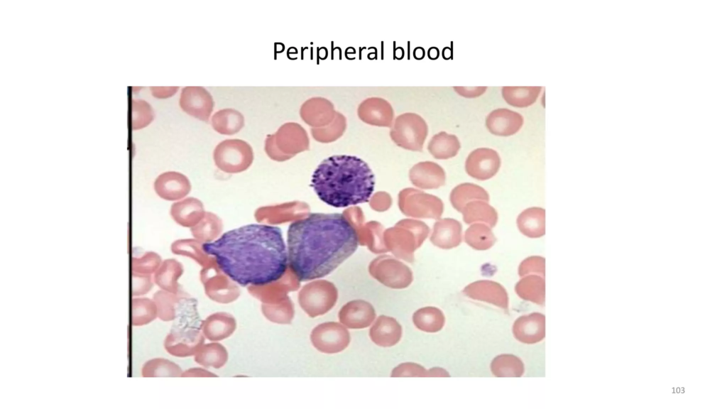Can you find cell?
Returning <instances> with one entry per match:
<instances>
[{
    "mask_svg": "<svg viewBox=\"0 0 727 409\" xmlns=\"http://www.w3.org/2000/svg\"><path fill=\"white\" fill-rule=\"evenodd\" d=\"M219 268L240 285L261 286L283 277L288 251L279 227L251 224L224 233L202 245Z\"/></svg>",
    "mask_w": 727,
    "mask_h": 409,
    "instance_id": "6da1fadb",
    "label": "cell"
},
{
    "mask_svg": "<svg viewBox=\"0 0 727 409\" xmlns=\"http://www.w3.org/2000/svg\"><path fill=\"white\" fill-rule=\"evenodd\" d=\"M288 264L300 281L326 276L351 256L356 231L341 214L312 213L291 223L287 236Z\"/></svg>",
    "mask_w": 727,
    "mask_h": 409,
    "instance_id": "7a4b0ae2",
    "label": "cell"
},
{
    "mask_svg": "<svg viewBox=\"0 0 727 409\" xmlns=\"http://www.w3.org/2000/svg\"><path fill=\"white\" fill-rule=\"evenodd\" d=\"M311 186L317 197L334 207L368 202L375 186L374 174L360 158L334 155L323 160L315 170Z\"/></svg>",
    "mask_w": 727,
    "mask_h": 409,
    "instance_id": "3957f363",
    "label": "cell"
},
{
    "mask_svg": "<svg viewBox=\"0 0 727 409\" xmlns=\"http://www.w3.org/2000/svg\"><path fill=\"white\" fill-rule=\"evenodd\" d=\"M501 164V158L497 151L489 148H479L467 156L465 170L469 176L479 180H486L498 173Z\"/></svg>",
    "mask_w": 727,
    "mask_h": 409,
    "instance_id": "277c9868",
    "label": "cell"
},
{
    "mask_svg": "<svg viewBox=\"0 0 727 409\" xmlns=\"http://www.w3.org/2000/svg\"><path fill=\"white\" fill-rule=\"evenodd\" d=\"M179 104L185 112L205 121H208L214 105L211 94L199 86L183 87Z\"/></svg>",
    "mask_w": 727,
    "mask_h": 409,
    "instance_id": "5b68a950",
    "label": "cell"
},
{
    "mask_svg": "<svg viewBox=\"0 0 727 409\" xmlns=\"http://www.w3.org/2000/svg\"><path fill=\"white\" fill-rule=\"evenodd\" d=\"M252 158L250 146L239 139L224 141L214 151L215 160L222 166H244L251 162Z\"/></svg>",
    "mask_w": 727,
    "mask_h": 409,
    "instance_id": "8992f818",
    "label": "cell"
},
{
    "mask_svg": "<svg viewBox=\"0 0 727 409\" xmlns=\"http://www.w3.org/2000/svg\"><path fill=\"white\" fill-rule=\"evenodd\" d=\"M463 293L467 297L486 302L505 310L508 308V296L505 289L492 280H478L464 288Z\"/></svg>",
    "mask_w": 727,
    "mask_h": 409,
    "instance_id": "52a82bcc",
    "label": "cell"
},
{
    "mask_svg": "<svg viewBox=\"0 0 727 409\" xmlns=\"http://www.w3.org/2000/svg\"><path fill=\"white\" fill-rule=\"evenodd\" d=\"M523 124V116L515 111L498 108L490 112L486 119V126L491 133L508 136L517 133Z\"/></svg>",
    "mask_w": 727,
    "mask_h": 409,
    "instance_id": "ba28073f",
    "label": "cell"
},
{
    "mask_svg": "<svg viewBox=\"0 0 727 409\" xmlns=\"http://www.w3.org/2000/svg\"><path fill=\"white\" fill-rule=\"evenodd\" d=\"M513 333L518 341L525 344H535L545 337V317L533 312L518 317L513 326Z\"/></svg>",
    "mask_w": 727,
    "mask_h": 409,
    "instance_id": "9c48e42d",
    "label": "cell"
},
{
    "mask_svg": "<svg viewBox=\"0 0 727 409\" xmlns=\"http://www.w3.org/2000/svg\"><path fill=\"white\" fill-rule=\"evenodd\" d=\"M357 112L362 121L381 126L387 124L393 116L391 105L388 101L379 97H371L363 101Z\"/></svg>",
    "mask_w": 727,
    "mask_h": 409,
    "instance_id": "30bf717a",
    "label": "cell"
},
{
    "mask_svg": "<svg viewBox=\"0 0 727 409\" xmlns=\"http://www.w3.org/2000/svg\"><path fill=\"white\" fill-rule=\"evenodd\" d=\"M462 241L461 224L454 219H444L436 224L432 236L434 244L449 249L459 246Z\"/></svg>",
    "mask_w": 727,
    "mask_h": 409,
    "instance_id": "8fae6325",
    "label": "cell"
},
{
    "mask_svg": "<svg viewBox=\"0 0 727 409\" xmlns=\"http://www.w3.org/2000/svg\"><path fill=\"white\" fill-rule=\"evenodd\" d=\"M520 231L530 238H539L545 234V211L541 207H530L517 218Z\"/></svg>",
    "mask_w": 727,
    "mask_h": 409,
    "instance_id": "7c38bea8",
    "label": "cell"
},
{
    "mask_svg": "<svg viewBox=\"0 0 727 409\" xmlns=\"http://www.w3.org/2000/svg\"><path fill=\"white\" fill-rule=\"evenodd\" d=\"M464 222L471 224L482 222L491 227L496 226L498 221V213L488 202L483 200H472L464 205L461 210Z\"/></svg>",
    "mask_w": 727,
    "mask_h": 409,
    "instance_id": "4fadbf2b",
    "label": "cell"
},
{
    "mask_svg": "<svg viewBox=\"0 0 727 409\" xmlns=\"http://www.w3.org/2000/svg\"><path fill=\"white\" fill-rule=\"evenodd\" d=\"M515 290L518 296L528 301L543 305L545 297V282L544 277L531 274L519 280Z\"/></svg>",
    "mask_w": 727,
    "mask_h": 409,
    "instance_id": "5bb4252c",
    "label": "cell"
},
{
    "mask_svg": "<svg viewBox=\"0 0 727 409\" xmlns=\"http://www.w3.org/2000/svg\"><path fill=\"white\" fill-rule=\"evenodd\" d=\"M476 200L488 202L489 195L483 187L473 183L460 184L453 189L450 195L452 206L459 212L466 204Z\"/></svg>",
    "mask_w": 727,
    "mask_h": 409,
    "instance_id": "9a60e30c",
    "label": "cell"
},
{
    "mask_svg": "<svg viewBox=\"0 0 727 409\" xmlns=\"http://www.w3.org/2000/svg\"><path fill=\"white\" fill-rule=\"evenodd\" d=\"M461 144L457 136L442 131L431 139L428 149L437 159H448L457 155Z\"/></svg>",
    "mask_w": 727,
    "mask_h": 409,
    "instance_id": "2e32d148",
    "label": "cell"
},
{
    "mask_svg": "<svg viewBox=\"0 0 727 409\" xmlns=\"http://www.w3.org/2000/svg\"><path fill=\"white\" fill-rule=\"evenodd\" d=\"M244 124V118L242 114L231 108L219 110L212 117V126L221 133H236L243 127Z\"/></svg>",
    "mask_w": 727,
    "mask_h": 409,
    "instance_id": "e0dca14e",
    "label": "cell"
},
{
    "mask_svg": "<svg viewBox=\"0 0 727 409\" xmlns=\"http://www.w3.org/2000/svg\"><path fill=\"white\" fill-rule=\"evenodd\" d=\"M541 87H503L501 93L505 101L515 107H526L537 100Z\"/></svg>",
    "mask_w": 727,
    "mask_h": 409,
    "instance_id": "ac0fdd59",
    "label": "cell"
},
{
    "mask_svg": "<svg viewBox=\"0 0 727 409\" xmlns=\"http://www.w3.org/2000/svg\"><path fill=\"white\" fill-rule=\"evenodd\" d=\"M464 240L475 250L484 251L493 246L496 238L489 227L484 224L476 223L466 230Z\"/></svg>",
    "mask_w": 727,
    "mask_h": 409,
    "instance_id": "d6986e66",
    "label": "cell"
},
{
    "mask_svg": "<svg viewBox=\"0 0 727 409\" xmlns=\"http://www.w3.org/2000/svg\"><path fill=\"white\" fill-rule=\"evenodd\" d=\"M493 374L497 377H520L524 373V364L516 356L501 354L493 359L491 364Z\"/></svg>",
    "mask_w": 727,
    "mask_h": 409,
    "instance_id": "ffe728a7",
    "label": "cell"
},
{
    "mask_svg": "<svg viewBox=\"0 0 727 409\" xmlns=\"http://www.w3.org/2000/svg\"><path fill=\"white\" fill-rule=\"evenodd\" d=\"M300 114L303 120L308 122L315 116H334L337 111L329 100L322 97H313L302 104Z\"/></svg>",
    "mask_w": 727,
    "mask_h": 409,
    "instance_id": "44dd1931",
    "label": "cell"
},
{
    "mask_svg": "<svg viewBox=\"0 0 727 409\" xmlns=\"http://www.w3.org/2000/svg\"><path fill=\"white\" fill-rule=\"evenodd\" d=\"M151 302L145 298H133L131 301V324L140 326L146 324L151 317Z\"/></svg>",
    "mask_w": 727,
    "mask_h": 409,
    "instance_id": "7402d4cb",
    "label": "cell"
},
{
    "mask_svg": "<svg viewBox=\"0 0 727 409\" xmlns=\"http://www.w3.org/2000/svg\"><path fill=\"white\" fill-rule=\"evenodd\" d=\"M422 327L428 332H437L442 328L444 324V316L442 311L434 307H427L422 310Z\"/></svg>",
    "mask_w": 727,
    "mask_h": 409,
    "instance_id": "603a6c76",
    "label": "cell"
},
{
    "mask_svg": "<svg viewBox=\"0 0 727 409\" xmlns=\"http://www.w3.org/2000/svg\"><path fill=\"white\" fill-rule=\"evenodd\" d=\"M136 107L133 109V129H138L147 126L153 119V111L151 107L143 100L134 102Z\"/></svg>",
    "mask_w": 727,
    "mask_h": 409,
    "instance_id": "cb8c5ba5",
    "label": "cell"
},
{
    "mask_svg": "<svg viewBox=\"0 0 727 409\" xmlns=\"http://www.w3.org/2000/svg\"><path fill=\"white\" fill-rule=\"evenodd\" d=\"M545 260L541 256H530L520 264L518 274L523 277L528 274H536L545 276Z\"/></svg>",
    "mask_w": 727,
    "mask_h": 409,
    "instance_id": "d4e9b609",
    "label": "cell"
},
{
    "mask_svg": "<svg viewBox=\"0 0 727 409\" xmlns=\"http://www.w3.org/2000/svg\"><path fill=\"white\" fill-rule=\"evenodd\" d=\"M155 263V258L152 253H148L141 257H132L131 273L135 274H143L150 272Z\"/></svg>",
    "mask_w": 727,
    "mask_h": 409,
    "instance_id": "484cf974",
    "label": "cell"
},
{
    "mask_svg": "<svg viewBox=\"0 0 727 409\" xmlns=\"http://www.w3.org/2000/svg\"><path fill=\"white\" fill-rule=\"evenodd\" d=\"M454 90L459 94L466 98L477 97L483 94L486 87H454Z\"/></svg>",
    "mask_w": 727,
    "mask_h": 409,
    "instance_id": "4316f807",
    "label": "cell"
},
{
    "mask_svg": "<svg viewBox=\"0 0 727 409\" xmlns=\"http://www.w3.org/2000/svg\"><path fill=\"white\" fill-rule=\"evenodd\" d=\"M132 292L133 296L139 295L146 292V279L140 274L132 273Z\"/></svg>",
    "mask_w": 727,
    "mask_h": 409,
    "instance_id": "83f0119b",
    "label": "cell"
}]
</instances>
